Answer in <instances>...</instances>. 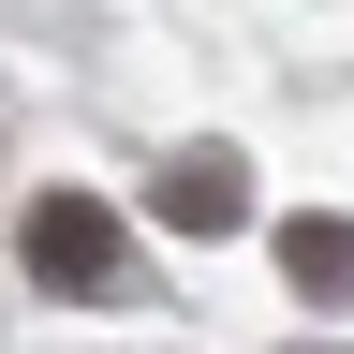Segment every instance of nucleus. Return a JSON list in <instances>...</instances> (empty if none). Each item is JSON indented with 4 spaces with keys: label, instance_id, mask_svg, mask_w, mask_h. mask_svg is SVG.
Returning <instances> with one entry per match:
<instances>
[{
    "label": "nucleus",
    "instance_id": "f257e3e1",
    "mask_svg": "<svg viewBox=\"0 0 354 354\" xmlns=\"http://www.w3.org/2000/svg\"><path fill=\"white\" fill-rule=\"evenodd\" d=\"M15 266H30L44 295H118V207L104 192H44L15 221Z\"/></svg>",
    "mask_w": 354,
    "mask_h": 354
},
{
    "label": "nucleus",
    "instance_id": "f03ea898",
    "mask_svg": "<svg viewBox=\"0 0 354 354\" xmlns=\"http://www.w3.org/2000/svg\"><path fill=\"white\" fill-rule=\"evenodd\" d=\"M162 221H177V236H236V221H251V162L236 148H177L162 162Z\"/></svg>",
    "mask_w": 354,
    "mask_h": 354
},
{
    "label": "nucleus",
    "instance_id": "7ed1b4c3",
    "mask_svg": "<svg viewBox=\"0 0 354 354\" xmlns=\"http://www.w3.org/2000/svg\"><path fill=\"white\" fill-rule=\"evenodd\" d=\"M281 281H295L310 310H354V221H339V207H295V221H281Z\"/></svg>",
    "mask_w": 354,
    "mask_h": 354
}]
</instances>
